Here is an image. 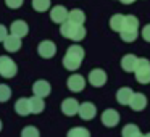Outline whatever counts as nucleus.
Masks as SVG:
<instances>
[{
    "label": "nucleus",
    "instance_id": "obj_1",
    "mask_svg": "<svg viewBox=\"0 0 150 137\" xmlns=\"http://www.w3.org/2000/svg\"><path fill=\"white\" fill-rule=\"evenodd\" d=\"M82 60H84V49L81 45H71L68 47L65 56H63V66L68 71H76L81 66Z\"/></svg>",
    "mask_w": 150,
    "mask_h": 137
},
{
    "label": "nucleus",
    "instance_id": "obj_2",
    "mask_svg": "<svg viewBox=\"0 0 150 137\" xmlns=\"http://www.w3.org/2000/svg\"><path fill=\"white\" fill-rule=\"evenodd\" d=\"M60 34L63 37L69 40H74V42H79L86 37V29L82 24H78V23H73V21L66 20L65 23H62V28H60Z\"/></svg>",
    "mask_w": 150,
    "mask_h": 137
},
{
    "label": "nucleus",
    "instance_id": "obj_3",
    "mask_svg": "<svg viewBox=\"0 0 150 137\" xmlns=\"http://www.w3.org/2000/svg\"><path fill=\"white\" fill-rule=\"evenodd\" d=\"M18 73V66L10 56L7 55H2L0 56V76L5 79H11L15 78Z\"/></svg>",
    "mask_w": 150,
    "mask_h": 137
},
{
    "label": "nucleus",
    "instance_id": "obj_4",
    "mask_svg": "<svg viewBox=\"0 0 150 137\" xmlns=\"http://www.w3.org/2000/svg\"><path fill=\"white\" fill-rule=\"evenodd\" d=\"M136 79L140 84H150V61L147 58H139L137 68L134 71Z\"/></svg>",
    "mask_w": 150,
    "mask_h": 137
},
{
    "label": "nucleus",
    "instance_id": "obj_5",
    "mask_svg": "<svg viewBox=\"0 0 150 137\" xmlns=\"http://www.w3.org/2000/svg\"><path fill=\"white\" fill-rule=\"evenodd\" d=\"M37 52H39V55L45 60L53 58L55 53H57V45L52 40H42V42L39 44V47H37Z\"/></svg>",
    "mask_w": 150,
    "mask_h": 137
},
{
    "label": "nucleus",
    "instance_id": "obj_6",
    "mask_svg": "<svg viewBox=\"0 0 150 137\" xmlns=\"http://www.w3.org/2000/svg\"><path fill=\"white\" fill-rule=\"evenodd\" d=\"M68 15H69V11L66 10L65 7L57 5V7H53L52 10H50V20H52L53 23H57V24H62V23H65V21L68 20Z\"/></svg>",
    "mask_w": 150,
    "mask_h": 137
},
{
    "label": "nucleus",
    "instance_id": "obj_7",
    "mask_svg": "<svg viewBox=\"0 0 150 137\" xmlns=\"http://www.w3.org/2000/svg\"><path fill=\"white\" fill-rule=\"evenodd\" d=\"M50 92H52V87H50V84L47 81H44V79H39V81H36L33 84V94L34 95H39V97L45 98L50 95Z\"/></svg>",
    "mask_w": 150,
    "mask_h": 137
},
{
    "label": "nucleus",
    "instance_id": "obj_8",
    "mask_svg": "<svg viewBox=\"0 0 150 137\" xmlns=\"http://www.w3.org/2000/svg\"><path fill=\"white\" fill-rule=\"evenodd\" d=\"M95 113H97V108L94 107V103H91V102H84V103L79 105V116H81V119L84 121H91L94 119Z\"/></svg>",
    "mask_w": 150,
    "mask_h": 137
},
{
    "label": "nucleus",
    "instance_id": "obj_9",
    "mask_svg": "<svg viewBox=\"0 0 150 137\" xmlns=\"http://www.w3.org/2000/svg\"><path fill=\"white\" fill-rule=\"evenodd\" d=\"M4 49L7 50V52H10V53H15V52H18V50L21 49V37H18V36H15V34H8L7 36V39L4 40Z\"/></svg>",
    "mask_w": 150,
    "mask_h": 137
},
{
    "label": "nucleus",
    "instance_id": "obj_10",
    "mask_svg": "<svg viewBox=\"0 0 150 137\" xmlns=\"http://www.w3.org/2000/svg\"><path fill=\"white\" fill-rule=\"evenodd\" d=\"M62 111L66 116H74L79 113V103L76 98H65L62 102Z\"/></svg>",
    "mask_w": 150,
    "mask_h": 137
},
{
    "label": "nucleus",
    "instance_id": "obj_11",
    "mask_svg": "<svg viewBox=\"0 0 150 137\" xmlns=\"http://www.w3.org/2000/svg\"><path fill=\"white\" fill-rule=\"evenodd\" d=\"M89 82H91V85H94V87H102V85H105V82H107V74H105L103 69H92L91 73H89Z\"/></svg>",
    "mask_w": 150,
    "mask_h": 137
},
{
    "label": "nucleus",
    "instance_id": "obj_12",
    "mask_svg": "<svg viewBox=\"0 0 150 137\" xmlns=\"http://www.w3.org/2000/svg\"><path fill=\"white\" fill-rule=\"evenodd\" d=\"M102 123L107 127H115L120 123V114H118V111L111 110V108L105 110L103 113H102Z\"/></svg>",
    "mask_w": 150,
    "mask_h": 137
},
{
    "label": "nucleus",
    "instance_id": "obj_13",
    "mask_svg": "<svg viewBox=\"0 0 150 137\" xmlns=\"http://www.w3.org/2000/svg\"><path fill=\"white\" fill-rule=\"evenodd\" d=\"M10 32L23 39V37H26V36H28V32H29V26H28L26 21H23V20H16V21H13V23H11V26H10Z\"/></svg>",
    "mask_w": 150,
    "mask_h": 137
},
{
    "label": "nucleus",
    "instance_id": "obj_14",
    "mask_svg": "<svg viewBox=\"0 0 150 137\" xmlns=\"http://www.w3.org/2000/svg\"><path fill=\"white\" fill-rule=\"evenodd\" d=\"M86 87V79L81 74H73L68 78V89L71 92H81Z\"/></svg>",
    "mask_w": 150,
    "mask_h": 137
},
{
    "label": "nucleus",
    "instance_id": "obj_15",
    "mask_svg": "<svg viewBox=\"0 0 150 137\" xmlns=\"http://www.w3.org/2000/svg\"><path fill=\"white\" fill-rule=\"evenodd\" d=\"M129 107L132 108L134 111H142L144 108L147 107V98L144 94H140V92H134L132 98H131L129 102Z\"/></svg>",
    "mask_w": 150,
    "mask_h": 137
},
{
    "label": "nucleus",
    "instance_id": "obj_16",
    "mask_svg": "<svg viewBox=\"0 0 150 137\" xmlns=\"http://www.w3.org/2000/svg\"><path fill=\"white\" fill-rule=\"evenodd\" d=\"M137 61H139V58H137L136 55H132V53L124 55L123 60H121V68H123L126 73H134L136 68H137Z\"/></svg>",
    "mask_w": 150,
    "mask_h": 137
},
{
    "label": "nucleus",
    "instance_id": "obj_17",
    "mask_svg": "<svg viewBox=\"0 0 150 137\" xmlns=\"http://www.w3.org/2000/svg\"><path fill=\"white\" fill-rule=\"evenodd\" d=\"M15 111H16L20 116H28L31 113V105H29V98L26 97H21L16 100L15 103Z\"/></svg>",
    "mask_w": 150,
    "mask_h": 137
},
{
    "label": "nucleus",
    "instance_id": "obj_18",
    "mask_svg": "<svg viewBox=\"0 0 150 137\" xmlns=\"http://www.w3.org/2000/svg\"><path fill=\"white\" fill-rule=\"evenodd\" d=\"M29 105H31V113H34V114L42 113L44 108H45L44 98H42V97H39V95H33V97L29 98Z\"/></svg>",
    "mask_w": 150,
    "mask_h": 137
},
{
    "label": "nucleus",
    "instance_id": "obj_19",
    "mask_svg": "<svg viewBox=\"0 0 150 137\" xmlns=\"http://www.w3.org/2000/svg\"><path fill=\"white\" fill-rule=\"evenodd\" d=\"M132 95H134V92L131 90L129 87H121L120 90L116 92V100H118V103H121V105H129Z\"/></svg>",
    "mask_w": 150,
    "mask_h": 137
},
{
    "label": "nucleus",
    "instance_id": "obj_20",
    "mask_svg": "<svg viewBox=\"0 0 150 137\" xmlns=\"http://www.w3.org/2000/svg\"><path fill=\"white\" fill-rule=\"evenodd\" d=\"M123 24H124V15L118 13V15H113L110 20V26L113 31H116V32H121V29H123Z\"/></svg>",
    "mask_w": 150,
    "mask_h": 137
},
{
    "label": "nucleus",
    "instance_id": "obj_21",
    "mask_svg": "<svg viewBox=\"0 0 150 137\" xmlns=\"http://www.w3.org/2000/svg\"><path fill=\"white\" fill-rule=\"evenodd\" d=\"M121 134H123L124 137H140L142 136L140 129L136 124H126V126L123 127V131H121Z\"/></svg>",
    "mask_w": 150,
    "mask_h": 137
},
{
    "label": "nucleus",
    "instance_id": "obj_22",
    "mask_svg": "<svg viewBox=\"0 0 150 137\" xmlns=\"http://www.w3.org/2000/svg\"><path fill=\"white\" fill-rule=\"evenodd\" d=\"M126 29H139V20L132 15H124V24L121 31H126Z\"/></svg>",
    "mask_w": 150,
    "mask_h": 137
},
{
    "label": "nucleus",
    "instance_id": "obj_23",
    "mask_svg": "<svg viewBox=\"0 0 150 137\" xmlns=\"http://www.w3.org/2000/svg\"><path fill=\"white\" fill-rule=\"evenodd\" d=\"M68 20L73 21V23H78V24H84L86 15H84V11H82V10H78V8H76V10H71V11H69Z\"/></svg>",
    "mask_w": 150,
    "mask_h": 137
},
{
    "label": "nucleus",
    "instance_id": "obj_24",
    "mask_svg": "<svg viewBox=\"0 0 150 137\" xmlns=\"http://www.w3.org/2000/svg\"><path fill=\"white\" fill-rule=\"evenodd\" d=\"M121 39L124 40V42H134V40L137 39V36H139V29H126V31H121L120 32Z\"/></svg>",
    "mask_w": 150,
    "mask_h": 137
},
{
    "label": "nucleus",
    "instance_id": "obj_25",
    "mask_svg": "<svg viewBox=\"0 0 150 137\" xmlns=\"http://www.w3.org/2000/svg\"><path fill=\"white\" fill-rule=\"evenodd\" d=\"M33 8L39 13H44L50 8V0H33Z\"/></svg>",
    "mask_w": 150,
    "mask_h": 137
},
{
    "label": "nucleus",
    "instance_id": "obj_26",
    "mask_svg": "<svg viewBox=\"0 0 150 137\" xmlns=\"http://www.w3.org/2000/svg\"><path fill=\"white\" fill-rule=\"evenodd\" d=\"M91 132H89L86 127H73V129L68 131V137H89Z\"/></svg>",
    "mask_w": 150,
    "mask_h": 137
},
{
    "label": "nucleus",
    "instance_id": "obj_27",
    "mask_svg": "<svg viewBox=\"0 0 150 137\" xmlns=\"http://www.w3.org/2000/svg\"><path fill=\"white\" fill-rule=\"evenodd\" d=\"M11 97V89L7 84H0V103L8 102Z\"/></svg>",
    "mask_w": 150,
    "mask_h": 137
},
{
    "label": "nucleus",
    "instance_id": "obj_28",
    "mask_svg": "<svg viewBox=\"0 0 150 137\" xmlns=\"http://www.w3.org/2000/svg\"><path fill=\"white\" fill-rule=\"evenodd\" d=\"M21 136L23 137H39V129L36 126H26L21 131Z\"/></svg>",
    "mask_w": 150,
    "mask_h": 137
},
{
    "label": "nucleus",
    "instance_id": "obj_29",
    "mask_svg": "<svg viewBox=\"0 0 150 137\" xmlns=\"http://www.w3.org/2000/svg\"><path fill=\"white\" fill-rule=\"evenodd\" d=\"M24 0H5V5H7L8 8H11V10H18V8L23 5Z\"/></svg>",
    "mask_w": 150,
    "mask_h": 137
},
{
    "label": "nucleus",
    "instance_id": "obj_30",
    "mask_svg": "<svg viewBox=\"0 0 150 137\" xmlns=\"http://www.w3.org/2000/svg\"><path fill=\"white\" fill-rule=\"evenodd\" d=\"M142 37H144L145 42H150V24H147V26L142 29Z\"/></svg>",
    "mask_w": 150,
    "mask_h": 137
},
{
    "label": "nucleus",
    "instance_id": "obj_31",
    "mask_svg": "<svg viewBox=\"0 0 150 137\" xmlns=\"http://www.w3.org/2000/svg\"><path fill=\"white\" fill-rule=\"evenodd\" d=\"M8 36V29L4 26V24H0V42H4Z\"/></svg>",
    "mask_w": 150,
    "mask_h": 137
},
{
    "label": "nucleus",
    "instance_id": "obj_32",
    "mask_svg": "<svg viewBox=\"0 0 150 137\" xmlns=\"http://www.w3.org/2000/svg\"><path fill=\"white\" fill-rule=\"evenodd\" d=\"M121 4H124V5H129V4H134L136 0H120Z\"/></svg>",
    "mask_w": 150,
    "mask_h": 137
},
{
    "label": "nucleus",
    "instance_id": "obj_33",
    "mask_svg": "<svg viewBox=\"0 0 150 137\" xmlns=\"http://www.w3.org/2000/svg\"><path fill=\"white\" fill-rule=\"evenodd\" d=\"M2 127H4V124H2V121H0V131H2Z\"/></svg>",
    "mask_w": 150,
    "mask_h": 137
}]
</instances>
